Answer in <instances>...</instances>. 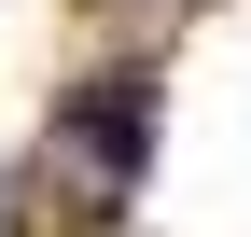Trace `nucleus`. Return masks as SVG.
Instances as JSON below:
<instances>
[{"label": "nucleus", "mask_w": 251, "mask_h": 237, "mask_svg": "<svg viewBox=\"0 0 251 237\" xmlns=\"http://www.w3.org/2000/svg\"><path fill=\"white\" fill-rule=\"evenodd\" d=\"M84 140H98L112 167H140V84H112V98H84Z\"/></svg>", "instance_id": "nucleus-1"}]
</instances>
